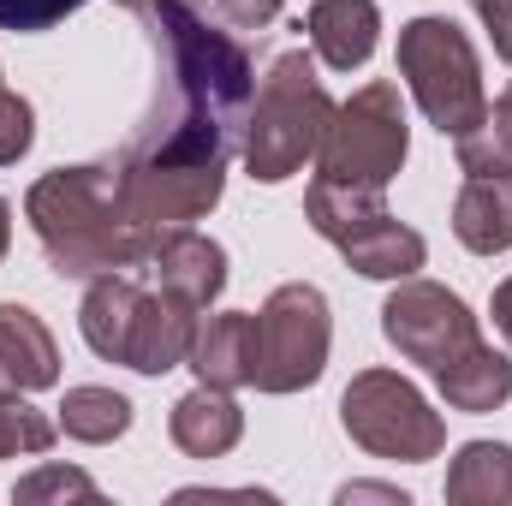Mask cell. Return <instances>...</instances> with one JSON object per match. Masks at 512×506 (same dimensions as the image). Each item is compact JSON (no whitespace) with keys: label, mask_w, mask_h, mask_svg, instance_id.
Wrapping results in <instances>:
<instances>
[{"label":"cell","mask_w":512,"mask_h":506,"mask_svg":"<svg viewBox=\"0 0 512 506\" xmlns=\"http://www.w3.org/2000/svg\"><path fill=\"white\" fill-rule=\"evenodd\" d=\"M155 54V90L114 161L126 167H227L245 149L256 66L245 42L185 0H120Z\"/></svg>","instance_id":"obj_1"},{"label":"cell","mask_w":512,"mask_h":506,"mask_svg":"<svg viewBox=\"0 0 512 506\" xmlns=\"http://www.w3.org/2000/svg\"><path fill=\"white\" fill-rule=\"evenodd\" d=\"M24 221L60 280H102V274L137 268L155 233L131 215L114 161L42 173L24 197Z\"/></svg>","instance_id":"obj_2"},{"label":"cell","mask_w":512,"mask_h":506,"mask_svg":"<svg viewBox=\"0 0 512 506\" xmlns=\"http://www.w3.org/2000/svg\"><path fill=\"white\" fill-rule=\"evenodd\" d=\"M197 316L185 298L137 280V274H102L90 280L84 304H78V328H84V346L108 364H126L137 376H167L191 358V334H197Z\"/></svg>","instance_id":"obj_3"},{"label":"cell","mask_w":512,"mask_h":506,"mask_svg":"<svg viewBox=\"0 0 512 506\" xmlns=\"http://www.w3.org/2000/svg\"><path fill=\"white\" fill-rule=\"evenodd\" d=\"M334 120V102L316 78V60L304 48H286L268 60L262 84L251 102V126H245V173L262 185L292 179L304 161H316V143Z\"/></svg>","instance_id":"obj_4"},{"label":"cell","mask_w":512,"mask_h":506,"mask_svg":"<svg viewBox=\"0 0 512 506\" xmlns=\"http://www.w3.org/2000/svg\"><path fill=\"white\" fill-rule=\"evenodd\" d=\"M399 78L405 90L417 96L423 120L441 131V137H465L489 114V96H483V60L471 48V36L453 24V18H411L399 30Z\"/></svg>","instance_id":"obj_5"},{"label":"cell","mask_w":512,"mask_h":506,"mask_svg":"<svg viewBox=\"0 0 512 506\" xmlns=\"http://www.w3.org/2000/svg\"><path fill=\"white\" fill-rule=\"evenodd\" d=\"M411 155V126H405V102L399 84H364L352 90V102L334 108V120L316 143V179H340V185H370L387 191L393 173Z\"/></svg>","instance_id":"obj_6"},{"label":"cell","mask_w":512,"mask_h":506,"mask_svg":"<svg viewBox=\"0 0 512 506\" xmlns=\"http://www.w3.org/2000/svg\"><path fill=\"white\" fill-rule=\"evenodd\" d=\"M328 346H334V316L322 286L310 280H286L268 292V304L256 310V393H304L328 370Z\"/></svg>","instance_id":"obj_7"},{"label":"cell","mask_w":512,"mask_h":506,"mask_svg":"<svg viewBox=\"0 0 512 506\" xmlns=\"http://www.w3.org/2000/svg\"><path fill=\"white\" fill-rule=\"evenodd\" d=\"M340 423L346 435L376 453V459H399V465H429L447 447V423L441 411H429V399L393 370H358L340 393Z\"/></svg>","instance_id":"obj_8"},{"label":"cell","mask_w":512,"mask_h":506,"mask_svg":"<svg viewBox=\"0 0 512 506\" xmlns=\"http://www.w3.org/2000/svg\"><path fill=\"white\" fill-rule=\"evenodd\" d=\"M382 334L387 346L405 358V364H423L429 376L441 370V364H453L465 346H477L483 334H477V316H471V304L459 298V292H447V286H435V280H399L393 292H387L382 304Z\"/></svg>","instance_id":"obj_9"},{"label":"cell","mask_w":512,"mask_h":506,"mask_svg":"<svg viewBox=\"0 0 512 506\" xmlns=\"http://www.w3.org/2000/svg\"><path fill=\"white\" fill-rule=\"evenodd\" d=\"M120 167V191H126L131 215L143 227H185L203 221L221 191H227V167Z\"/></svg>","instance_id":"obj_10"},{"label":"cell","mask_w":512,"mask_h":506,"mask_svg":"<svg viewBox=\"0 0 512 506\" xmlns=\"http://www.w3.org/2000/svg\"><path fill=\"white\" fill-rule=\"evenodd\" d=\"M137 268H143L149 286L185 298L191 310H209L221 298V286H227V251L197 227H155Z\"/></svg>","instance_id":"obj_11"},{"label":"cell","mask_w":512,"mask_h":506,"mask_svg":"<svg viewBox=\"0 0 512 506\" xmlns=\"http://www.w3.org/2000/svg\"><path fill=\"white\" fill-rule=\"evenodd\" d=\"M167 435H173V447H179L185 459H227V453L239 447V435H245V411H239V399H233L227 387L197 381V387L173 405Z\"/></svg>","instance_id":"obj_12"},{"label":"cell","mask_w":512,"mask_h":506,"mask_svg":"<svg viewBox=\"0 0 512 506\" xmlns=\"http://www.w3.org/2000/svg\"><path fill=\"white\" fill-rule=\"evenodd\" d=\"M304 30H310V48L322 66L358 72V66H370V54L382 42V6L376 0H316Z\"/></svg>","instance_id":"obj_13"},{"label":"cell","mask_w":512,"mask_h":506,"mask_svg":"<svg viewBox=\"0 0 512 506\" xmlns=\"http://www.w3.org/2000/svg\"><path fill=\"white\" fill-rule=\"evenodd\" d=\"M197 381L209 387H251L256 370V316L251 310H221V316H197L191 334V358H185Z\"/></svg>","instance_id":"obj_14"},{"label":"cell","mask_w":512,"mask_h":506,"mask_svg":"<svg viewBox=\"0 0 512 506\" xmlns=\"http://www.w3.org/2000/svg\"><path fill=\"white\" fill-rule=\"evenodd\" d=\"M435 387H441V399H447L453 411H465V417L501 411L512 399V358L495 352L489 340H477V346H465L453 364L435 370Z\"/></svg>","instance_id":"obj_15"},{"label":"cell","mask_w":512,"mask_h":506,"mask_svg":"<svg viewBox=\"0 0 512 506\" xmlns=\"http://www.w3.org/2000/svg\"><path fill=\"white\" fill-rule=\"evenodd\" d=\"M340 256H346V268H358L364 280H411V274L429 262V245H423L417 227H405V221H393V215H376L370 227H358V233L340 239Z\"/></svg>","instance_id":"obj_16"},{"label":"cell","mask_w":512,"mask_h":506,"mask_svg":"<svg viewBox=\"0 0 512 506\" xmlns=\"http://www.w3.org/2000/svg\"><path fill=\"white\" fill-rule=\"evenodd\" d=\"M0 364L12 370V381L24 393H42V387L60 381V346H54L48 322L18 298L0 304Z\"/></svg>","instance_id":"obj_17"},{"label":"cell","mask_w":512,"mask_h":506,"mask_svg":"<svg viewBox=\"0 0 512 506\" xmlns=\"http://www.w3.org/2000/svg\"><path fill=\"white\" fill-rule=\"evenodd\" d=\"M453 233L477 256L512 251V179H465L453 203Z\"/></svg>","instance_id":"obj_18"},{"label":"cell","mask_w":512,"mask_h":506,"mask_svg":"<svg viewBox=\"0 0 512 506\" xmlns=\"http://www.w3.org/2000/svg\"><path fill=\"white\" fill-rule=\"evenodd\" d=\"M453 506H512V447L507 441H465L447 465Z\"/></svg>","instance_id":"obj_19"},{"label":"cell","mask_w":512,"mask_h":506,"mask_svg":"<svg viewBox=\"0 0 512 506\" xmlns=\"http://www.w3.org/2000/svg\"><path fill=\"white\" fill-rule=\"evenodd\" d=\"M376 215H387V191H370V185L310 179V191H304V221H310V227H316L328 245H340L346 233L370 227Z\"/></svg>","instance_id":"obj_20"},{"label":"cell","mask_w":512,"mask_h":506,"mask_svg":"<svg viewBox=\"0 0 512 506\" xmlns=\"http://www.w3.org/2000/svg\"><path fill=\"white\" fill-rule=\"evenodd\" d=\"M60 429L84 447H108L131 429V399L114 387H66L60 399Z\"/></svg>","instance_id":"obj_21"},{"label":"cell","mask_w":512,"mask_h":506,"mask_svg":"<svg viewBox=\"0 0 512 506\" xmlns=\"http://www.w3.org/2000/svg\"><path fill=\"white\" fill-rule=\"evenodd\" d=\"M453 149H459V173H471V179H512V84L465 137H453Z\"/></svg>","instance_id":"obj_22"},{"label":"cell","mask_w":512,"mask_h":506,"mask_svg":"<svg viewBox=\"0 0 512 506\" xmlns=\"http://www.w3.org/2000/svg\"><path fill=\"white\" fill-rule=\"evenodd\" d=\"M54 435H60V423H54V417H42V411L24 399V387L12 381V370L0 364V459L48 453V447H54Z\"/></svg>","instance_id":"obj_23"},{"label":"cell","mask_w":512,"mask_h":506,"mask_svg":"<svg viewBox=\"0 0 512 506\" xmlns=\"http://www.w3.org/2000/svg\"><path fill=\"white\" fill-rule=\"evenodd\" d=\"M12 501L24 506H42V501H102V489H96V477H84L78 465H42V471H30V477H18V489H12Z\"/></svg>","instance_id":"obj_24"},{"label":"cell","mask_w":512,"mask_h":506,"mask_svg":"<svg viewBox=\"0 0 512 506\" xmlns=\"http://www.w3.org/2000/svg\"><path fill=\"white\" fill-rule=\"evenodd\" d=\"M30 143H36V114H30V102H24V96H12V90L0 84V167L24 161V155H30Z\"/></svg>","instance_id":"obj_25"},{"label":"cell","mask_w":512,"mask_h":506,"mask_svg":"<svg viewBox=\"0 0 512 506\" xmlns=\"http://www.w3.org/2000/svg\"><path fill=\"white\" fill-rule=\"evenodd\" d=\"M78 6H90V0H0V30L36 36V30H54L60 18H72Z\"/></svg>","instance_id":"obj_26"},{"label":"cell","mask_w":512,"mask_h":506,"mask_svg":"<svg viewBox=\"0 0 512 506\" xmlns=\"http://www.w3.org/2000/svg\"><path fill=\"white\" fill-rule=\"evenodd\" d=\"M185 6L209 12V18L227 24V30H268V24L280 18V0H185Z\"/></svg>","instance_id":"obj_27"},{"label":"cell","mask_w":512,"mask_h":506,"mask_svg":"<svg viewBox=\"0 0 512 506\" xmlns=\"http://www.w3.org/2000/svg\"><path fill=\"white\" fill-rule=\"evenodd\" d=\"M477 6V18L489 24V42H495V54L512 66V0H471Z\"/></svg>","instance_id":"obj_28"},{"label":"cell","mask_w":512,"mask_h":506,"mask_svg":"<svg viewBox=\"0 0 512 506\" xmlns=\"http://www.w3.org/2000/svg\"><path fill=\"white\" fill-rule=\"evenodd\" d=\"M340 501L352 506V501H387V506H411V495L405 489H387V483H346L340 489Z\"/></svg>","instance_id":"obj_29"},{"label":"cell","mask_w":512,"mask_h":506,"mask_svg":"<svg viewBox=\"0 0 512 506\" xmlns=\"http://www.w3.org/2000/svg\"><path fill=\"white\" fill-rule=\"evenodd\" d=\"M489 316H495V328L507 334V346H512V274L495 286V304H489Z\"/></svg>","instance_id":"obj_30"},{"label":"cell","mask_w":512,"mask_h":506,"mask_svg":"<svg viewBox=\"0 0 512 506\" xmlns=\"http://www.w3.org/2000/svg\"><path fill=\"white\" fill-rule=\"evenodd\" d=\"M6 245H12V203L0 197V262H6Z\"/></svg>","instance_id":"obj_31"}]
</instances>
